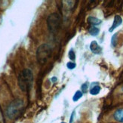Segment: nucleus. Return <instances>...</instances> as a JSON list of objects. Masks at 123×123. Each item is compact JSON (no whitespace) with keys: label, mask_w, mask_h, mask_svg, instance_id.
Returning <instances> with one entry per match:
<instances>
[{"label":"nucleus","mask_w":123,"mask_h":123,"mask_svg":"<svg viewBox=\"0 0 123 123\" xmlns=\"http://www.w3.org/2000/svg\"><path fill=\"white\" fill-rule=\"evenodd\" d=\"M18 85L21 91L28 92L33 86V74L30 69H24L18 76Z\"/></svg>","instance_id":"nucleus-1"},{"label":"nucleus","mask_w":123,"mask_h":123,"mask_svg":"<svg viewBox=\"0 0 123 123\" xmlns=\"http://www.w3.org/2000/svg\"><path fill=\"white\" fill-rule=\"evenodd\" d=\"M51 55V49L48 44L41 45L36 50V59L40 64H45Z\"/></svg>","instance_id":"nucleus-2"},{"label":"nucleus","mask_w":123,"mask_h":123,"mask_svg":"<svg viewBox=\"0 0 123 123\" xmlns=\"http://www.w3.org/2000/svg\"><path fill=\"white\" fill-rule=\"evenodd\" d=\"M61 18L59 14L53 13L51 14L47 19V25L51 33H56L61 27Z\"/></svg>","instance_id":"nucleus-3"},{"label":"nucleus","mask_w":123,"mask_h":123,"mask_svg":"<svg viewBox=\"0 0 123 123\" xmlns=\"http://www.w3.org/2000/svg\"><path fill=\"white\" fill-rule=\"evenodd\" d=\"M24 103L20 100H16L11 103L7 109V116L10 119H14L18 117L22 111Z\"/></svg>","instance_id":"nucleus-4"},{"label":"nucleus","mask_w":123,"mask_h":123,"mask_svg":"<svg viewBox=\"0 0 123 123\" xmlns=\"http://www.w3.org/2000/svg\"><path fill=\"white\" fill-rule=\"evenodd\" d=\"M90 49L94 54H96V55H99L101 53V51H102L101 47L98 44V42L96 41L92 42V43L90 44Z\"/></svg>","instance_id":"nucleus-5"},{"label":"nucleus","mask_w":123,"mask_h":123,"mask_svg":"<svg viewBox=\"0 0 123 123\" xmlns=\"http://www.w3.org/2000/svg\"><path fill=\"white\" fill-rule=\"evenodd\" d=\"M122 23V19L120 17L119 15H116L114 18V20H113V24L112 25V26L110 28L109 31L110 32H113L116 27H118L119 25H121Z\"/></svg>","instance_id":"nucleus-6"},{"label":"nucleus","mask_w":123,"mask_h":123,"mask_svg":"<svg viewBox=\"0 0 123 123\" xmlns=\"http://www.w3.org/2000/svg\"><path fill=\"white\" fill-rule=\"evenodd\" d=\"M113 117L116 121L123 123V108L117 110L114 113Z\"/></svg>","instance_id":"nucleus-7"},{"label":"nucleus","mask_w":123,"mask_h":123,"mask_svg":"<svg viewBox=\"0 0 123 123\" xmlns=\"http://www.w3.org/2000/svg\"><path fill=\"white\" fill-rule=\"evenodd\" d=\"M88 22L92 25H99L101 24V20L97 18L92 17V16H90L88 18Z\"/></svg>","instance_id":"nucleus-8"},{"label":"nucleus","mask_w":123,"mask_h":123,"mask_svg":"<svg viewBox=\"0 0 123 123\" xmlns=\"http://www.w3.org/2000/svg\"><path fill=\"white\" fill-rule=\"evenodd\" d=\"M88 32L92 36H98L99 34L100 30L98 27H95V26H91V27L89 28V30H88Z\"/></svg>","instance_id":"nucleus-9"},{"label":"nucleus","mask_w":123,"mask_h":123,"mask_svg":"<svg viewBox=\"0 0 123 123\" xmlns=\"http://www.w3.org/2000/svg\"><path fill=\"white\" fill-rule=\"evenodd\" d=\"M100 91V87L98 86V85H96V86L92 87V88L90 90V94L92 95H97L98 94H99Z\"/></svg>","instance_id":"nucleus-10"},{"label":"nucleus","mask_w":123,"mask_h":123,"mask_svg":"<svg viewBox=\"0 0 123 123\" xmlns=\"http://www.w3.org/2000/svg\"><path fill=\"white\" fill-rule=\"evenodd\" d=\"M82 97V92H80V91H77V92L75 93L73 98V100L74 102H76V101L79 100Z\"/></svg>","instance_id":"nucleus-11"},{"label":"nucleus","mask_w":123,"mask_h":123,"mask_svg":"<svg viewBox=\"0 0 123 123\" xmlns=\"http://www.w3.org/2000/svg\"><path fill=\"white\" fill-rule=\"evenodd\" d=\"M69 59L72 61H74L75 58H76V55H75V52L73 51V49H71L69 51Z\"/></svg>","instance_id":"nucleus-12"},{"label":"nucleus","mask_w":123,"mask_h":123,"mask_svg":"<svg viewBox=\"0 0 123 123\" xmlns=\"http://www.w3.org/2000/svg\"><path fill=\"white\" fill-rule=\"evenodd\" d=\"M67 68L69 69H73L76 68V64L75 63H73V62H69V63H67Z\"/></svg>","instance_id":"nucleus-13"},{"label":"nucleus","mask_w":123,"mask_h":123,"mask_svg":"<svg viewBox=\"0 0 123 123\" xmlns=\"http://www.w3.org/2000/svg\"><path fill=\"white\" fill-rule=\"evenodd\" d=\"M116 36H117V33H116L115 35H113V36L112 37V45H113V46H116V41H117L116 39Z\"/></svg>","instance_id":"nucleus-14"},{"label":"nucleus","mask_w":123,"mask_h":123,"mask_svg":"<svg viewBox=\"0 0 123 123\" xmlns=\"http://www.w3.org/2000/svg\"><path fill=\"white\" fill-rule=\"evenodd\" d=\"M82 93L86 92L87 91V83H85L82 85Z\"/></svg>","instance_id":"nucleus-15"},{"label":"nucleus","mask_w":123,"mask_h":123,"mask_svg":"<svg viewBox=\"0 0 123 123\" xmlns=\"http://www.w3.org/2000/svg\"><path fill=\"white\" fill-rule=\"evenodd\" d=\"M57 79L56 77H52V78H51V81H52V82H57Z\"/></svg>","instance_id":"nucleus-16"},{"label":"nucleus","mask_w":123,"mask_h":123,"mask_svg":"<svg viewBox=\"0 0 123 123\" xmlns=\"http://www.w3.org/2000/svg\"><path fill=\"white\" fill-rule=\"evenodd\" d=\"M122 91H123V85H122Z\"/></svg>","instance_id":"nucleus-17"},{"label":"nucleus","mask_w":123,"mask_h":123,"mask_svg":"<svg viewBox=\"0 0 123 123\" xmlns=\"http://www.w3.org/2000/svg\"><path fill=\"white\" fill-rule=\"evenodd\" d=\"M61 123H65V122H61Z\"/></svg>","instance_id":"nucleus-18"}]
</instances>
